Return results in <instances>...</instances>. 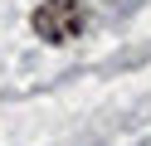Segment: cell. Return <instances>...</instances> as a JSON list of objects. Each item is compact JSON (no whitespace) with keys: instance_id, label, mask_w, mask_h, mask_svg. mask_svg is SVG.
<instances>
[{"instance_id":"obj_1","label":"cell","mask_w":151,"mask_h":146,"mask_svg":"<svg viewBox=\"0 0 151 146\" xmlns=\"http://www.w3.org/2000/svg\"><path fill=\"white\" fill-rule=\"evenodd\" d=\"M29 24H34V34L44 44H68V39L83 34L88 15H83L78 0H39V10L29 15Z\"/></svg>"}]
</instances>
